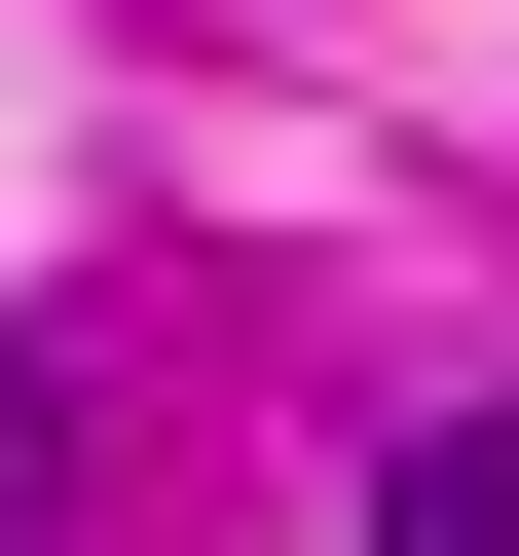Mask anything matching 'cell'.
<instances>
[{
    "instance_id": "obj_1",
    "label": "cell",
    "mask_w": 519,
    "mask_h": 556,
    "mask_svg": "<svg viewBox=\"0 0 519 556\" xmlns=\"http://www.w3.org/2000/svg\"><path fill=\"white\" fill-rule=\"evenodd\" d=\"M371 556H519V408H445V445L371 482Z\"/></svg>"
},
{
    "instance_id": "obj_2",
    "label": "cell",
    "mask_w": 519,
    "mask_h": 556,
    "mask_svg": "<svg viewBox=\"0 0 519 556\" xmlns=\"http://www.w3.org/2000/svg\"><path fill=\"white\" fill-rule=\"evenodd\" d=\"M0 556H38V408H0Z\"/></svg>"
}]
</instances>
